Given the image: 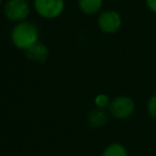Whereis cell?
<instances>
[{"label":"cell","mask_w":156,"mask_h":156,"mask_svg":"<svg viewBox=\"0 0 156 156\" xmlns=\"http://www.w3.org/2000/svg\"><path fill=\"white\" fill-rule=\"evenodd\" d=\"M89 123L91 126L94 127H98V126H102L103 124L106 123L107 121V115L105 113L104 110H102V108L94 109L91 112L89 113Z\"/></svg>","instance_id":"cell-7"},{"label":"cell","mask_w":156,"mask_h":156,"mask_svg":"<svg viewBox=\"0 0 156 156\" xmlns=\"http://www.w3.org/2000/svg\"><path fill=\"white\" fill-rule=\"evenodd\" d=\"M147 111H149L151 117L156 119V94H154V95L150 98L149 103H147Z\"/></svg>","instance_id":"cell-10"},{"label":"cell","mask_w":156,"mask_h":156,"mask_svg":"<svg viewBox=\"0 0 156 156\" xmlns=\"http://www.w3.org/2000/svg\"><path fill=\"white\" fill-rule=\"evenodd\" d=\"M110 112L117 119H125L135 110L134 101L126 96H121L110 103Z\"/></svg>","instance_id":"cell-2"},{"label":"cell","mask_w":156,"mask_h":156,"mask_svg":"<svg viewBox=\"0 0 156 156\" xmlns=\"http://www.w3.org/2000/svg\"><path fill=\"white\" fill-rule=\"evenodd\" d=\"M102 156H127L125 147L121 144H111L104 151Z\"/></svg>","instance_id":"cell-9"},{"label":"cell","mask_w":156,"mask_h":156,"mask_svg":"<svg viewBox=\"0 0 156 156\" xmlns=\"http://www.w3.org/2000/svg\"><path fill=\"white\" fill-rule=\"evenodd\" d=\"M39 32L34 25L30 23H22L17 25L12 31V41L22 49H27L37 43Z\"/></svg>","instance_id":"cell-1"},{"label":"cell","mask_w":156,"mask_h":156,"mask_svg":"<svg viewBox=\"0 0 156 156\" xmlns=\"http://www.w3.org/2000/svg\"><path fill=\"white\" fill-rule=\"evenodd\" d=\"M95 103H96V105L100 107V108H103V107H105V106H107V105H108L109 98H107L106 95H104V94H101V95H98V98H96Z\"/></svg>","instance_id":"cell-11"},{"label":"cell","mask_w":156,"mask_h":156,"mask_svg":"<svg viewBox=\"0 0 156 156\" xmlns=\"http://www.w3.org/2000/svg\"><path fill=\"white\" fill-rule=\"evenodd\" d=\"M35 10L40 15L46 18L58 16L63 10V0H35Z\"/></svg>","instance_id":"cell-3"},{"label":"cell","mask_w":156,"mask_h":156,"mask_svg":"<svg viewBox=\"0 0 156 156\" xmlns=\"http://www.w3.org/2000/svg\"><path fill=\"white\" fill-rule=\"evenodd\" d=\"M26 56L35 62H44L48 56V51L43 44L35 43L26 49Z\"/></svg>","instance_id":"cell-6"},{"label":"cell","mask_w":156,"mask_h":156,"mask_svg":"<svg viewBox=\"0 0 156 156\" xmlns=\"http://www.w3.org/2000/svg\"><path fill=\"white\" fill-rule=\"evenodd\" d=\"M29 14V5L26 0H10L5 5V15L11 20H23Z\"/></svg>","instance_id":"cell-4"},{"label":"cell","mask_w":156,"mask_h":156,"mask_svg":"<svg viewBox=\"0 0 156 156\" xmlns=\"http://www.w3.org/2000/svg\"><path fill=\"white\" fill-rule=\"evenodd\" d=\"M98 26L106 33L115 32L121 26L120 15L115 11H107L101 14L98 18Z\"/></svg>","instance_id":"cell-5"},{"label":"cell","mask_w":156,"mask_h":156,"mask_svg":"<svg viewBox=\"0 0 156 156\" xmlns=\"http://www.w3.org/2000/svg\"><path fill=\"white\" fill-rule=\"evenodd\" d=\"M103 0H79V7L85 13L93 14L101 9Z\"/></svg>","instance_id":"cell-8"},{"label":"cell","mask_w":156,"mask_h":156,"mask_svg":"<svg viewBox=\"0 0 156 156\" xmlns=\"http://www.w3.org/2000/svg\"><path fill=\"white\" fill-rule=\"evenodd\" d=\"M0 2H1V0H0Z\"/></svg>","instance_id":"cell-13"},{"label":"cell","mask_w":156,"mask_h":156,"mask_svg":"<svg viewBox=\"0 0 156 156\" xmlns=\"http://www.w3.org/2000/svg\"><path fill=\"white\" fill-rule=\"evenodd\" d=\"M147 5L150 10L156 13V0H147Z\"/></svg>","instance_id":"cell-12"}]
</instances>
